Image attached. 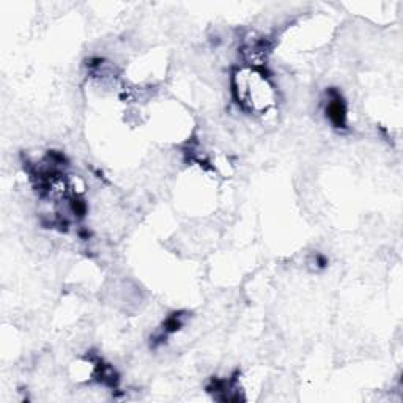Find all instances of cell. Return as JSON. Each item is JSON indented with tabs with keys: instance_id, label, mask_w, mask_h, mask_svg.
<instances>
[{
	"instance_id": "obj_1",
	"label": "cell",
	"mask_w": 403,
	"mask_h": 403,
	"mask_svg": "<svg viewBox=\"0 0 403 403\" xmlns=\"http://www.w3.org/2000/svg\"><path fill=\"white\" fill-rule=\"evenodd\" d=\"M326 116L334 128H347V106L342 100L339 90H329V103L326 106Z\"/></svg>"
}]
</instances>
